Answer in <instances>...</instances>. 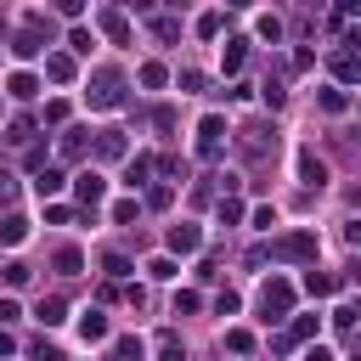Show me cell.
<instances>
[{"mask_svg":"<svg viewBox=\"0 0 361 361\" xmlns=\"http://www.w3.org/2000/svg\"><path fill=\"white\" fill-rule=\"evenodd\" d=\"M85 96H90V107H96V113H107V107H124V73H118V68H96Z\"/></svg>","mask_w":361,"mask_h":361,"instance_id":"cell-1","label":"cell"},{"mask_svg":"<svg viewBox=\"0 0 361 361\" xmlns=\"http://www.w3.org/2000/svg\"><path fill=\"white\" fill-rule=\"evenodd\" d=\"M288 310H293V282L288 276H271L259 288V322H282Z\"/></svg>","mask_w":361,"mask_h":361,"instance_id":"cell-2","label":"cell"},{"mask_svg":"<svg viewBox=\"0 0 361 361\" xmlns=\"http://www.w3.org/2000/svg\"><path fill=\"white\" fill-rule=\"evenodd\" d=\"M265 254H271V259H282V265L316 259V231H288V237H276V243H271Z\"/></svg>","mask_w":361,"mask_h":361,"instance_id":"cell-3","label":"cell"},{"mask_svg":"<svg viewBox=\"0 0 361 361\" xmlns=\"http://www.w3.org/2000/svg\"><path fill=\"white\" fill-rule=\"evenodd\" d=\"M220 152H226V118H220V113H209V118L197 124V158H209V164H214Z\"/></svg>","mask_w":361,"mask_h":361,"instance_id":"cell-4","label":"cell"},{"mask_svg":"<svg viewBox=\"0 0 361 361\" xmlns=\"http://www.w3.org/2000/svg\"><path fill=\"white\" fill-rule=\"evenodd\" d=\"M197 248H203V231H197L192 220L169 226V254H197Z\"/></svg>","mask_w":361,"mask_h":361,"instance_id":"cell-5","label":"cell"},{"mask_svg":"<svg viewBox=\"0 0 361 361\" xmlns=\"http://www.w3.org/2000/svg\"><path fill=\"white\" fill-rule=\"evenodd\" d=\"M299 180H305V186H322V180H327V164H322L310 147L299 152Z\"/></svg>","mask_w":361,"mask_h":361,"instance_id":"cell-6","label":"cell"},{"mask_svg":"<svg viewBox=\"0 0 361 361\" xmlns=\"http://www.w3.org/2000/svg\"><path fill=\"white\" fill-rule=\"evenodd\" d=\"M73 192H79V197H85V203H90V209H96V203H102V192H107V180H102V175H96V169H85V175H79V180H73Z\"/></svg>","mask_w":361,"mask_h":361,"instance_id":"cell-7","label":"cell"},{"mask_svg":"<svg viewBox=\"0 0 361 361\" xmlns=\"http://www.w3.org/2000/svg\"><path fill=\"white\" fill-rule=\"evenodd\" d=\"M79 338H85V344H102V338H107V316H102V310H85V316H79Z\"/></svg>","mask_w":361,"mask_h":361,"instance_id":"cell-8","label":"cell"},{"mask_svg":"<svg viewBox=\"0 0 361 361\" xmlns=\"http://www.w3.org/2000/svg\"><path fill=\"white\" fill-rule=\"evenodd\" d=\"M23 237H28V220H23V214H6V220H0V243H6V248H17Z\"/></svg>","mask_w":361,"mask_h":361,"instance_id":"cell-9","label":"cell"},{"mask_svg":"<svg viewBox=\"0 0 361 361\" xmlns=\"http://www.w3.org/2000/svg\"><path fill=\"white\" fill-rule=\"evenodd\" d=\"M45 79L68 85V79H73V56H62V51H56V56H45Z\"/></svg>","mask_w":361,"mask_h":361,"instance_id":"cell-10","label":"cell"},{"mask_svg":"<svg viewBox=\"0 0 361 361\" xmlns=\"http://www.w3.org/2000/svg\"><path fill=\"white\" fill-rule=\"evenodd\" d=\"M96 152L102 158H124V130H102L96 135Z\"/></svg>","mask_w":361,"mask_h":361,"instance_id":"cell-11","label":"cell"},{"mask_svg":"<svg viewBox=\"0 0 361 361\" xmlns=\"http://www.w3.org/2000/svg\"><path fill=\"white\" fill-rule=\"evenodd\" d=\"M34 316H39L45 327H62V322H68V305H62V299H39V310H34Z\"/></svg>","mask_w":361,"mask_h":361,"instance_id":"cell-12","label":"cell"},{"mask_svg":"<svg viewBox=\"0 0 361 361\" xmlns=\"http://www.w3.org/2000/svg\"><path fill=\"white\" fill-rule=\"evenodd\" d=\"M147 175H152V158H130V169H124V186L135 192V186H147Z\"/></svg>","mask_w":361,"mask_h":361,"instance_id":"cell-13","label":"cell"},{"mask_svg":"<svg viewBox=\"0 0 361 361\" xmlns=\"http://www.w3.org/2000/svg\"><path fill=\"white\" fill-rule=\"evenodd\" d=\"M62 186H68V180H62V169H39V180H34V192H39V197H56Z\"/></svg>","mask_w":361,"mask_h":361,"instance_id":"cell-14","label":"cell"},{"mask_svg":"<svg viewBox=\"0 0 361 361\" xmlns=\"http://www.w3.org/2000/svg\"><path fill=\"white\" fill-rule=\"evenodd\" d=\"M333 288H338V276H327V271H310L305 276V293H316V299H327Z\"/></svg>","mask_w":361,"mask_h":361,"instance_id":"cell-15","label":"cell"},{"mask_svg":"<svg viewBox=\"0 0 361 361\" xmlns=\"http://www.w3.org/2000/svg\"><path fill=\"white\" fill-rule=\"evenodd\" d=\"M226 350H231V355H248V350H254V333H248V327H226Z\"/></svg>","mask_w":361,"mask_h":361,"instance_id":"cell-16","label":"cell"},{"mask_svg":"<svg viewBox=\"0 0 361 361\" xmlns=\"http://www.w3.org/2000/svg\"><path fill=\"white\" fill-rule=\"evenodd\" d=\"M333 73H338V79H361V56H355V51H338V56H333Z\"/></svg>","mask_w":361,"mask_h":361,"instance_id":"cell-17","label":"cell"},{"mask_svg":"<svg viewBox=\"0 0 361 361\" xmlns=\"http://www.w3.org/2000/svg\"><path fill=\"white\" fill-rule=\"evenodd\" d=\"M102 28H107V34L118 39V45L130 39V23H124V11H102Z\"/></svg>","mask_w":361,"mask_h":361,"instance_id":"cell-18","label":"cell"},{"mask_svg":"<svg viewBox=\"0 0 361 361\" xmlns=\"http://www.w3.org/2000/svg\"><path fill=\"white\" fill-rule=\"evenodd\" d=\"M11 56H39V34H34V28H23V34L11 39Z\"/></svg>","mask_w":361,"mask_h":361,"instance_id":"cell-19","label":"cell"},{"mask_svg":"<svg viewBox=\"0 0 361 361\" xmlns=\"http://www.w3.org/2000/svg\"><path fill=\"white\" fill-rule=\"evenodd\" d=\"M248 62V39H226V73H237Z\"/></svg>","mask_w":361,"mask_h":361,"instance_id":"cell-20","label":"cell"},{"mask_svg":"<svg viewBox=\"0 0 361 361\" xmlns=\"http://www.w3.org/2000/svg\"><path fill=\"white\" fill-rule=\"evenodd\" d=\"M6 90H11L17 102H28V96L39 90V79H34V73H11V85H6Z\"/></svg>","mask_w":361,"mask_h":361,"instance_id":"cell-21","label":"cell"},{"mask_svg":"<svg viewBox=\"0 0 361 361\" xmlns=\"http://www.w3.org/2000/svg\"><path fill=\"white\" fill-rule=\"evenodd\" d=\"M51 265H56L62 276H79V265H85V259H79V248H56V259H51Z\"/></svg>","mask_w":361,"mask_h":361,"instance_id":"cell-22","label":"cell"},{"mask_svg":"<svg viewBox=\"0 0 361 361\" xmlns=\"http://www.w3.org/2000/svg\"><path fill=\"white\" fill-rule=\"evenodd\" d=\"M316 107H322V113H344V90H333V85L316 90Z\"/></svg>","mask_w":361,"mask_h":361,"instance_id":"cell-23","label":"cell"},{"mask_svg":"<svg viewBox=\"0 0 361 361\" xmlns=\"http://www.w3.org/2000/svg\"><path fill=\"white\" fill-rule=\"evenodd\" d=\"M62 152H68V158H85V152H90L85 130H68V135H62Z\"/></svg>","mask_w":361,"mask_h":361,"instance_id":"cell-24","label":"cell"},{"mask_svg":"<svg viewBox=\"0 0 361 361\" xmlns=\"http://www.w3.org/2000/svg\"><path fill=\"white\" fill-rule=\"evenodd\" d=\"M158 361H186V350H180V338H175V333H164V338H158Z\"/></svg>","mask_w":361,"mask_h":361,"instance_id":"cell-25","label":"cell"},{"mask_svg":"<svg viewBox=\"0 0 361 361\" xmlns=\"http://www.w3.org/2000/svg\"><path fill=\"white\" fill-rule=\"evenodd\" d=\"M164 79H169V73H164V62H141V85H147V90H158Z\"/></svg>","mask_w":361,"mask_h":361,"instance_id":"cell-26","label":"cell"},{"mask_svg":"<svg viewBox=\"0 0 361 361\" xmlns=\"http://www.w3.org/2000/svg\"><path fill=\"white\" fill-rule=\"evenodd\" d=\"M135 214H141V203H135V197H118V203H113V220H118V226H130Z\"/></svg>","mask_w":361,"mask_h":361,"instance_id":"cell-27","label":"cell"},{"mask_svg":"<svg viewBox=\"0 0 361 361\" xmlns=\"http://www.w3.org/2000/svg\"><path fill=\"white\" fill-rule=\"evenodd\" d=\"M316 327H322V322H316V316H299V322H293V333H288V344H305V338H310V333H316Z\"/></svg>","mask_w":361,"mask_h":361,"instance_id":"cell-28","label":"cell"},{"mask_svg":"<svg viewBox=\"0 0 361 361\" xmlns=\"http://www.w3.org/2000/svg\"><path fill=\"white\" fill-rule=\"evenodd\" d=\"M28 355H34V361H68V355H62L56 344H45V338H34V344H28Z\"/></svg>","mask_w":361,"mask_h":361,"instance_id":"cell-29","label":"cell"},{"mask_svg":"<svg viewBox=\"0 0 361 361\" xmlns=\"http://www.w3.org/2000/svg\"><path fill=\"white\" fill-rule=\"evenodd\" d=\"M220 23H226L220 11H203V17H197V34H203V39H214V34H220Z\"/></svg>","mask_w":361,"mask_h":361,"instance_id":"cell-30","label":"cell"},{"mask_svg":"<svg viewBox=\"0 0 361 361\" xmlns=\"http://www.w3.org/2000/svg\"><path fill=\"white\" fill-rule=\"evenodd\" d=\"M254 28H259V34H265V39H271V45H276V39H282V17H271V11H265V17H259V23H254Z\"/></svg>","mask_w":361,"mask_h":361,"instance_id":"cell-31","label":"cell"},{"mask_svg":"<svg viewBox=\"0 0 361 361\" xmlns=\"http://www.w3.org/2000/svg\"><path fill=\"white\" fill-rule=\"evenodd\" d=\"M147 276H152V282H169V276H175V259H164V254H158V259L147 265Z\"/></svg>","mask_w":361,"mask_h":361,"instance_id":"cell-32","label":"cell"},{"mask_svg":"<svg viewBox=\"0 0 361 361\" xmlns=\"http://www.w3.org/2000/svg\"><path fill=\"white\" fill-rule=\"evenodd\" d=\"M113 350H118V361H141V338H130V333H124Z\"/></svg>","mask_w":361,"mask_h":361,"instance_id":"cell-33","label":"cell"},{"mask_svg":"<svg viewBox=\"0 0 361 361\" xmlns=\"http://www.w3.org/2000/svg\"><path fill=\"white\" fill-rule=\"evenodd\" d=\"M333 322H338V327H355V322H361V305H355V299H350V305H338V310H333Z\"/></svg>","mask_w":361,"mask_h":361,"instance_id":"cell-34","label":"cell"},{"mask_svg":"<svg viewBox=\"0 0 361 361\" xmlns=\"http://www.w3.org/2000/svg\"><path fill=\"white\" fill-rule=\"evenodd\" d=\"M220 220L237 226V220H243V203H237V197H220Z\"/></svg>","mask_w":361,"mask_h":361,"instance_id":"cell-35","label":"cell"},{"mask_svg":"<svg viewBox=\"0 0 361 361\" xmlns=\"http://www.w3.org/2000/svg\"><path fill=\"white\" fill-rule=\"evenodd\" d=\"M102 271H107V276H124L130 259H124V254H102Z\"/></svg>","mask_w":361,"mask_h":361,"instance_id":"cell-36","label":"cell"},{"mask_svg":"<svg viewBox=\"0 0 361 361\" xmlns=\"http://www.w3.org/2000/svg\"><path fill=\"white\" fill-rule=\"evenodd\" d=\"M28 276H34V271H28V265H23V259H11V265H6V282H11V288H23V282H28Z\"/></svg>","mask_w":361,"mask_h":361,"instance_id":"cell-37","label":"cell"},{"mask_svg":"<svg viewBox=\"0 0 361 361\" xmlns=\"http://www.w3.org/2000/svg\"><path fill=\"white\" fill-rule=\"evenodd\" d=\"M271 226H276V209H271V203H265V209H254V231H271Z\"/></svg>","mask_w":361,"mask_h":361,"instance_id":"cell-38","label":"cell"},{"mask_svg":"<svg viewBox=\"0 0 361 361\" xmlns=\"http://www.w3.org/2000/svg\"><path fill=\"white\" fill-rule=\"evenodd\" d=\"M197 305H203V299H197V293H175V316H192V310H197Z\"/></svg>","mask_w":361,"mask_h":361,"instance_id":"cell-39","label":"cell"},{"mask_svg":"<svg viewBox=\"0 0 361 361\" xmlns=\"http://www.w3.org/2000/svg\"><path fill=\"white\" fill-rule=\"evenodd\" d=\"M237 305H243V299H237V293H231V288H226V293H214V310H220V316H231V310H237Z\"/></svg>","mask_w":361,"mask_h":361,"instance_id":"cell-40","label":"cell"},{"mask_svg":"<svg viewBox=\"0 0 361 361\" xmlns=\"http://www.w3.org/2000/svg\"><path fill=\"white\" fill-rule=\"evenodd\" d=\"M152 28H158V39H175V34H180V23H175V17H158Z\"/></svg>","mask_w":361,"mask_h":361,"instance_id":"cell-41","label":"cell"},{"mask_svg":"<svg viewBox=\"0 0 361 361\" xmlns=\"http://www.w3.org/2000/svg\"><path fill=\"white\" fill-rule=\"evenodd\" d=\"M68 118V102H45V124H62Z\"/></svg>","mask_w":361,"mask_h":361,"instance_id":"cell-42","label":"cell"},{"mask_svg":"<svg viewBox=\"0 0 361 361\" xmlns=\"http://www.w3.org/2000/svg\"><path fill=\"white\" fill-rule=\"evenodd\" d=\"M17 316H23V310H17V299H0V327H11Z\"/></svg>","mask_w":361,"mask_h":361,"instance_id":"cell-43","label":"cell"},{"mask_svg":"<svg viewBox=\"0 0 361 361\" xmlns=\"http://www.w3.org/2000/svg\"><path fill=\"white\" fill-rule=\"evenodd\" d=\"M11 197H17V186H11V175H6V169H0V209H6V203H11Z\"/></svg>","mask_w":361,"mask_h":361,"instance_id":"cell-44","label":"cell"},{"mask_svg":"<svg viewBox=\"0 0 361 361\" xmlns=\"http://www.w3.org/2000/svg\"><path fill=\"white\" fill-rule=\"evenodd\" d=\"M11 350H17V338H11L6 327H0V355H11Z\"/></svg>","mask_w":361,"mask_h":361,"instance_id":"cell-45","label":"cell"},{"mask_svg":"<svg viewBox=\"0 0 361 361\" xmlns=\"http://www.w3.org/2000/svg\"><path fill=\"white\" fill-rule=\"evenodd\" d=\"M305 361H333V350H322V344H316V350H305Z\"/></svg>","mask_w":361,"mask_h":361,"instance_id":"cell-46","label":"cell"},{"mask_svg":"<svg viewBox=\"0 0 361 361\" xmlns=\"http://www.w3.org/2000/svg\"><path fill=\"white\" fill-rule=\"evenodd\" d=\"M355 361H361V355H355Z\"/></svg>","mask_w":361,"mask_h":361,"instance_id":"cell-47","label":"cell"}]
</instances>
